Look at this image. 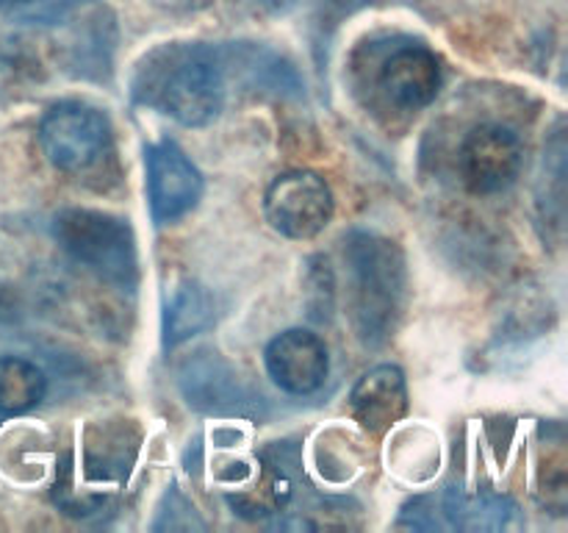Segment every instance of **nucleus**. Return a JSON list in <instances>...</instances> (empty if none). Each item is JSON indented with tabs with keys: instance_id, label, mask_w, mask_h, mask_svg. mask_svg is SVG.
<instances>
[{
	"instance_id": "6e6552de",
	"label": "nucleus",
	"mask_w": 568,
	"mask_h": 533,
	"mask_svg": "<svg viewBox=\"0 0 568 533\" xmlns=\"http://www.w3.org/2000/svg\"><path fill=\"white\" fill-rule=\"evenodd\" d=\"M181 389L186 403L205 414H250L258 400L247 392L236 372L209 350H200L183 364Z\"/></svg>"
},
{
	"instance_id": "423d86ee",
	"label": "nucleus",
	"mask_w": 568,
	"mask_h": 533,
	"mask_svg": "<svg viewBox=\"0 0 568 533\" xmlns=\"http://www.w3.org/2000/svg\"><path fill=\"white\" fill-rule=\"evenodd\" d=\"M460 175L469 192L494 194L508 189L521 170V142L505 125H477L460 144Z\"/></svg>"
},
{
	"instance_id": "1a4fd4ad",
	"label": "nucleus",
	"mask_w": 568,
	"mask_h": 533,
	"mask_svg": "<svg viewBox=\"0 0 568 533\" xmlns=\"http://www.w3.org/2000/svg\"><path fill=\"white\" fill-rule=\"evenodd\" d=\"M264 361L272 381L288 394H314L331 370L325 342L305 328L277 333L266 348Z\"/></svg>"
},
{
	"instance_id": "dca6fc26",
	"label": "nucleus",
	"mask_w": 568,
	"mask_h": 533,
	"mask_svg": "<svg viewBox=\"0 0 568 533\" xmlns=\"http://www.w3.org/2000/svg\"><path fill=\"white\" fill-rule=\"evenodd\" d=\"M264 3H270L272 9H283V6H292L294 0H264Z\"/></svg>"
},
{
	"instance_id": "f8f14e48",
	"label": "nucleus",
	"mask_w": 568,
	"mask_h": 533,
	"mask_svg": "<svg viewBox=\"0 0 568 533\" xmlns=\"http://www.w3.org/2000/svg\"><path fill=\"white\" fill-rule=\"evenodd\" d=\"M211 322H214V300H211V294L197 283H183L166 303L164 344L175 348V344L186 342L189 336L209 328Z\"/></svg>"
},
{
	"instance_id": "f03ea898",
	"label": "nucleus",
	"mask_w": 568,
	"mask_h": 533,
	"mask_svg": "<svg viewBox=\"0 0 568 533\" xmlns=\"http://www.w3.org/2000/svg\"><path fill=\"white\" fill-rule=\"evenodd\" d=\"M344 255L353 275L355 331L366 348H381L394 336L408 298L405 253L381 233L353 231Z\"/></svg>"
},
{
	"instance_id": "0eeeda50",
	"label": "nucleus",
	"mask_w": 568,
	"mask_h": 533,
	"mask_svg": "<svg viewBox=\"0 0 568 533\" xmlns=\"http://www.w3.org/2000/svg\"><path fill=\"white\" fill-rule=\"evenodd\" d=\"M203 194V175L175 142L148 148V200L159 225L189 214Z\"/></svg>"
},
{
	"instance_id": "9d476101",
	"label": "nucleus",
	"mask_w": 568,
	"mask_h": 533,
	"mask_svg": "<svg viewBox=\"0 0 568 533\" xmlns=\"http://www.w3.org/2000/svg\"><path fill=\"white\" fill-rule=\"evenodd\" d=\"M381 87L394 105L419 111L430 105L442 89V64L425 44H403L383 64Z\"/></svg>"
},
{
	"instance_id": "ddd939ff",
	"label": "nucleus",
	"mask_w": 568,
	"mask_h": 533,
	"mask_svg": "<svg viewBox=\"0 0 568 533\" xmlns=\"http://www.w3.org/2000/svg\"><path fill=\"white\" fill-rule=\"evenodd\" d=\"M44 389H48L44 372L33 361L0 355V414H26L42 403Z\"/></svg>"
},
{
	"instance_id": "f257e3e1",
	"label": "nucleus",
	"mask_w": 568,
	"mask_h": 533,
	"mask_svg": "<svg viewBox=\"0 0 568 533\" xmlns=\"http://www.w3.org/2000/svg\"><path fill=\"white\" fill-rule=\"evenodd\" d=\"M133 94L181 125H209L225 103V56L211 44H164L139 67Z\"/></svg>"
},
{
	"instance_id": "7ed1b4c3",
	"label": "nucleus",
	"mask_w": 568,
	"mask_h": 533,
	"mask_svg": "<svg viewBox=\"0 0 568 533\" xmlns=\"http://www.w3.org/2000/svg\"><path fill=\"white\" fill-rule=\"evenodd\" d=\"M53 237L78 264H87L109 283L125 289L136 283V237L122 217L98 209H64L53 217Z\"/></svg>"
},
{
	"instance_id": "2eb2a0df",
	"label": "nucleus",
	"mask_w": 568,
	"mask_h": 533,
	"mask_svg": "<svg viewBox=\"0 0 568 533\" xmlns=\"http://www.w3.org/2000/svg\"><path fill=\"white\" fill-rule=\"evenodd\" d=\"M78 0H0V9L26 20H59Z\"/></svg>"
},
{
	"instance_id": "4468645a",
	"label": "nucleus",
	"mask_w": 568,
	"mask_h": 533,
	"mask_svg": "<svg viewBox=\"0 0 568 533\" xmlns=\"http://www.w3.org/2000/svg\"><path fill=\"white\" fill-rule=\"evenodd\" d=\"M516 505L508 497L497 494H464L458 489H449L444 497V514L449 525L466 527V531H497L505 527L514 516Z\"/></svg>"
},
{
	"instance_id": "20e7f679",
	"label": "nucleus",
	"mask_w": 568,
	"mask_h": 533,
	"mask_svg": "<svg viewBox=\"0 0 568 533\" xmlns=\"http://www.w3.org/2000/svg\"><path fill=\"white\" fill-rule=\"evenodd\" d=\"M39 139L50 164L72 175L94 170L111 153L109 117L78 100L50 105L39 125Z\"/></svg>"
},
{
	"instance_id": "9b49d317",
	"label": "nucleus",
	"mask_w": 568,
	"mask_h": 533,
	"mask_svg": "<svg viewBox=\"0 0 568 533\" xmlns=\"http://www.w3.org/2000/svg\"><path fill=\"white\" fill-rule=\"evenodd\" d=\"M349 409L353 416L372 433H381L399 422L408 411V389H405V375L399 366L381 364L366 372L355 383L349 394Z\"/></svg>"
},
{
	"instance_id": "39448f33",
	"label": "nucleus",
	"mask_w": 568,
	"mask_h": 533,
	"mask_svg": "<svg viewBox=\"0 0 568 533\" xmlns=\"http://www.w3.org/2000/svg\"><path fill=\"white\" fill-rule=\"evenodd\" d=\"M264 214L277 233L288 239H311L327 228L333 217V192L316 172L294 170L277 175L264 194Z\"/></svg>"
}]
</instances>
